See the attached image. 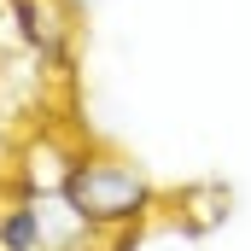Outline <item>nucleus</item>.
<instances>
[{
	"label": "nucleus",
	"instance_id": "nucleus-5",
	"mask_svg": "<svg viewBox=\"0 0 251 251\" xmlns=\"http://www.w3.org/2000/svg\"><path fill=\"white\" fill-rule=\"evenodd\" d=\"M176 210H181V222H187L193 234H204V228H216V222L228 216V187H222V181L181 187V193H176Z\"/></svg>",
	"mask_w": 251,
	"mask_h": 251
},
{
	"label": "nucleus",
	"instance_id": "nucleus-1",
	"mask_svg": "<svg viewBox=\"0 0 251 251\" xmlns=\"http://www.w3.org/2000/svg\"><path fill=\"white\" fill-rule=\"evenodd\" d=\"M59 193H64V204H70L88 228H100V234L146 228V216L164 204L158 181H152L134 158L111 152V146H100V140H82V146H76L70 176H64Z\"/></svg>",
	"mask_w": 251,
	"mask_h": 251
},
{
	"label": "nucleus",
	"instance_id": "nucleus-2",
	"mask_svg": "<svg viewBox=\"0 0 251 251\" xmlns=\"http://www.w3.org/2000/svg\"><path fill=\"white\" fill-rule=\"evenodd\" d=\"M6 24L18 35V47L41 70H53V76L76 70V29H82V18L64 0H6Z\"/></svg>",
	"mask_w": 251,
	"mask_h": 251
},
{
	"label": "nucleus",
	"instance_id": "nucleus-6",
	"mask_svg": "<svg viewBox=\"0 0 251 251\" xmlns=\"http://www.w3.org/2000/svg\"><path fill=\"white\" fill-rule=\"evenodd\" d=\"M64 6H70V12H76V18H88V12H94V6H100V0H64Z\"/></svg>",
	"mask_w": 251,
	"mask_h": 251
},
{
	"label": "nucleus",
	"instance_id": "nucleus-3",
	"mask_svg": "<svg viewBox=\"0 0 251 251\" xmlns=\"http://www.w3.org/2000/svg\"><path fill=\"white\" fill-rule=\"evenodd\" d=\"M76 146L82 140H70V134H59V128L41 117V128H29L12 152H6V181H18V187L29 193H59L64 176H70V158H76Z\"/></svg>",
	"mask_w": 251,
	"mask_h": 251
},
{
	"label": "nucleus",
	"instance_id": "nucleus-7",
	"mask_svg": "<svg viewBox=\"0 0 251 251\" xmlns=\"http://www.w3.org/2000/svg\"><path fill=\"white\" fill-rule=\"evenodd\" d=\"M0 6H6V0H0Z\"/></svg>",
	"mask_w": 251,
	"mask_h": 251
},
{
	"label": "nucleus",
	"instance_id": "nucleus-4",
	"mask_svg": "<svg viewBox=\"0 0 251 251\" xmlns=\"http://www.w3.org/2000/svg\"><path fill=\"white\" fill-rule=\"evenodd\" d=\"M0 251H41V193L0 176Z\"/></svg>",
	"mask_w": 251,
	"mask_h": 251
}]
</instances>
